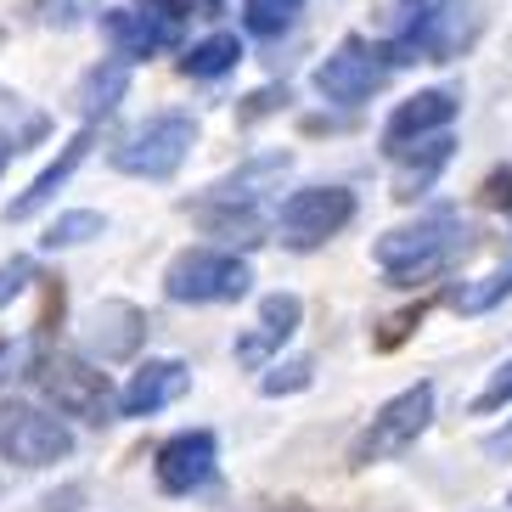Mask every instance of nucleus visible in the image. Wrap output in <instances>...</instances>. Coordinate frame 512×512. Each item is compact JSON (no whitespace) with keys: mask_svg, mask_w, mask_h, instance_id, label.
Segmentation results:
<instances>
[{"mask_svg":"<svg viewBox=\"0 0 512 512\" xmlns=\"http://www.w3.org/2000/svg\"><path fill=\"white\" fill-rule=\"evenodd\" d=\"M287 169H293V152H259V158H248L242 169L220 175L203 197H186L181 209L192 214L209 237L254 248V242H265V231H271V220H265V192L282 181Z\"/></svg>","mask_w":512,"mask_h":512,"instance_id":"f257e3e1","label":"nucleus"},{"mask_svg":"<svg viewBox=\"0 0 512 512\" xmlns=\"http://www.w3.org/2000/svg\"><path fill=\"white\" fill-rule=\"evenodd\" d=\"M467 248H473V231L456 214H422L411 226L383 231L372 242V259H377V271L389 276V287H417V282L445 276Z\"/></svg>","mask_w":512,"mask_h":512,"instance_id":"f03ea898","label":"nucleus"},{"mask_svg":"<svg viewBox=\"0 0 512 512\" xmlns=\"http://www.w3.org/2000/svg\"><path fill=\"white\" fill-rule=\"evenodd\" d=\"M479 34H484V0H434V6H417L394 40H383V62L389 68L456 62L479 46Z\"/></svg>","mask_w":512,"mask_h":512,"instance_id":"7ed1b4c3","label":"nucleus"},{"mask_svg":"<svg viewBox=\"0 0 512 512\" xmlns=\"http://www.w3.org/2000/svg\"><path fill=\"white\" fill-rule=\"evenodd\" d=\"M29 383L51 400L57 417L91 422V428H107L119 422V394L107 383V372L85 355H68V349H34L29 355Z\"/></svg>","mask_w":512,"mask_h":512,"instance_id":"20e7f679","label":"nucleus"},{"mask_svg":"<svg viewBox=\"0 0 512 512\" xmlns=\"http://www.w3.org/2000/svg\"><path fill=\"white\" fill-rule=\"evenodd\" d=\"M192 147H197V119L186 107H164V113L141 119L119 147L107 152V164L130 175V181H175L181 164L192 158Z\"/></svg>","mask_w":512,"mask_h":512,"instance_id":"39448f33","label":"nucleus"},{"mask_svg":"<svg viewBox=\"0 0 512 512\" xmlns=\"http://www.w3.org/2000/svg\"><path fill=\"white\" fill-rule=\"evenodd\" d=\"M254 293V265L231 248H181L164 265V299L175 304H237Z\"/></svg>","mask_w":512,"mask_h":512,"instance_id":"423d86ee","label":"nucleus"},{"mask_svg":"<svg viewBox=\"0 0 512 512\" xmlns=\"http://www.w3.org/2000/svg\"><path fill=\"white\" fill-rule=\"evenodd\" d=\"M434 422V383H411L406 394H394L372 411L361 434L349 439V467H372V462H389V456L411 451Z\"/></svg>","mask_w":512,"mask_h":512,"instance_id":"0eeeda50","label":"nucleus"},{"mask_svg":"<svg viewBox=\"0 0 512 512\" xmlns=\"http://www.w3.org/2000/svg\"><path fill=\"white\" fill-rule=\"evenodd\" d=\"M355 214H361V197L349 192V186H299L276 209L271 231L282 237V248L310 254V248H321V242H332L338 231L355 226Z\"/></svg>","mask_w":512,"mask_h":512,"instance_id":"6e6552de","label":"nucleus"},{"mask_svg":"<svg viewBox=\"0 0 512 512\" xmlns=\"http://www.w3.org/2000/svg\"><path fill=\"white\" fill-rule=\"evenodd\" d=\"M0 456L12 467H57L74 456V428L46 406L12 400L0 406Z\"/></svg>","mask_w":512,"mask_h":512,"instance_id":"1a4fd4ad","label":"nucleus"},{"mask_svg":"<svg viewBox=\"0 0 512 512\" xmlns=\"http://www.w3.org/2000/svg\"><path fill=\"white\" fill-rule=\"evenodd\" d=\"M389 74L394 68L383 62V46H372V40H361V34H344V40L321 57L316 91L327 96L332 107H361L389 85Z\"/></svg>","mask_w":512,"mask_h":512,"instance_id":"9d476101","label":"nucleus"},{"mask_svg":"<svg viewBox=\"0 0 512 512\" xmlns=\"http://www.w3.org/2000/svg\"><path fill=\"white\" fill-rule=\"evenodd\" d=\"M220 473V439L209 428H181L152 451V479L164 496H197Z\"/></svg>","mask_w":512,"mask_h":512,"instance_id":"9b49d317","label":"nucleus"},{"mask_svg":"<svg viewBox=\"0 0 512 512\" xmlns=\"http://www.w3.org/2000/svg\"><path fill=\"white\" fill-rule=\"evenodd\" d=\"M147 332H152V321H147V310H141V304L102 299L91 316H85V349H91V361L119 366V361H136V355H141Z\"/></svg>","mask_w":512,"mask_h":512,"instance_id":"f8f14e48","label":"nucleus"},{"mask_svg":"<svg viewBox=\"0 0 512 512\" xmlns=\"http://www.w3.org/2000/svg\"><path fill=\"white\" fill-rule=\"evenodd\" d=\"M456 113H462V91H456V85H434V91L406 96V102L389 113V124H383V158L400 152V147H411V141H422V136L451 130Z\"/></svg>","mask_w":512,"mask_h":512,"instance_id":"ddd939ff","label":"nucleus"},{"mask_svg":"<svg viewBox=\"0 0 512 512\" xmlns=\"http://www.w3.org/2000/svg\"><path fill=\"white\" fill-rule=\"evenodd\" d=\"M96 23H102L107 51L124 62L164 57V51H175V34H181V29H169V23H158L152 12H141V6H96Z\"/></svg>","mask_w":512,"mask_h":512,"instance_id":"4468645a","label":"nucleus"},{"mask_svg":"<svg viewBox=\"0 0 512 512\" xmlns=\"http://www.w3.org/2000/svg\"><path fill=\"white\" fill-rule=\"evenodd\" d=\"M299 327H304V299H299V293H265V299H259L254 332H242L231 355H237V366L259 372L265 361H276V355H282V344H287Z\"/></svg>","mask_w":512,"mask_h":512,"instance_id":"2eb2a0df","label":"nucleus"},{"mask_svg":"<svg viewBox=\"0 0 512 512\" xmlns=\"http://www.w3.org/2000/svg\"><path fill=\"white\" fill-rule=\"evenodd\" d=\"M91 147H96V124H85V130H79V136L68 141V147H62L57 158H51V164L40 169V175H34L29 186H23V192L12 197V203H6V220H12V226H23V220H34L40 209H51V203H57V192H62L68 181H74L79 164L91 158Z\"/></svg>","mask_w":512,"mask_h":512,"instance_id":"dca6fc26","label":"nucleus"},{"mask_svg":"<svg viewBox=\"0 0 512 512\" xmlns=\"http://www.w3.org/2000/svg\"><path fill=\"white\" fill-rule=\"evenodd\" d=\"M186 389H192V366H186V361H175V355L147 361V366H136V377H130V383H124L119 417H158V411L175 406Z\"/></svg>","mask_w":512,"mask_h":512,"instance_id":"f3484780","label":"nucleus"},{"mask_svg":"<svg viewBox=\"0 0 512 512\" xmlns=\"http://www.w3.org/2000/svg\"><path fill=\"white\" fill-rule=\"evenodd\" d=\"M451 152H456L451 130L422 136V141H411V147L389 152L394 158V197H400V203H417L422 192H434V181L445 175V164H451Z\"/></svg>","mask_w":512,"mask_h":512,"instance_id":"a211bd4d","label":"nucleus"},{"mask_svg":"<svg viewBox=\"0 0 512 512\" xmlns=\"http://www.w3.org/2000/svg\"><path fill=\"white\" fill-rule=\"evenodd\" d=\"M124 96H130V62H124V57H102V62H91V68L79 74L74 113L85 124H102V119H113V113H119Z\"/></svg>","mask_w":512,"mask_h":512,"instance_id":"6ab92c4d","label":"nucleus"},{"mask_svg":"<svg viewBox=\"0 0 512 512\" xmlns=\"http://www.w3.org/2000/svg\"><path fill=\"white\" fill-rule=\"evenodd\" d=\"M46 136H51V113H40L34 102H23L17 91L0 85V175H6V164H12L17 152L40 147Z\"/></svg>","mask_w":512,"mask_h":512,"instance_id":"aec40b11","label":"nucleus"},{"mask_svg":"<svg viewBox=\"0 0 512 512\" xmlns=\"http://www.w3.org/2000/svg\"><path fill=\"white\" fill-rule=\"evenodd\" d=\"M507 299H512V265H496L490 276L445 287V304H451L456 316H484V310H496V304H507Z\"/></svg>","mask_w":512,"mask_h":512,"instance_id":"412c9836","label":"nucleus"},{"mask_svg":"<svg viewBox=\"0 0 512 512\" xmlns=\"http://www.w3.org/2000/svg\"><path fill=\"white\" fill-rule=\"evenodd\" d=\"M237 62H242L237 34H209V40H197V46L181 51V74L186 79H226Z\"/></svg>","mask_w":512,"mask_h":512,"instance_id":"4be33fe9","label":"nucleus"},{"mask_svg":"<svg viewBox=\"0 0 512 512\" xmlns=\"http://www.w3.org/2000/svg\"><path fill=\"white\" fill-rule=\"evenodd\" d=\"M304 0H242V29L254 40H282L293 23H299Z\"/></svg>","mask_w":512,"mask_h":512,"instance_id":"5701e85b","label":"nucleus"},{"mask_svg":"<svg viewBox=\"0 0 512 512\" xmlns=\"http://www.w3.org/2000/svg\"><path fill=\"white\" fill-rule=\"evenodd\" d=\"M102 231H107V214H96V209H68V214H57V220L46 226L40 248H46V254H57V248H79V242L102 237Z\"/></svg>","mask_w":512,"mask_h":512,"instance_id":"b1692460","label":"nucleus"},{"mask_svg":"<svg viewBox=\"0 0 512 512\" xmlns=\"http://www.w3.org/2000/svg\"><path fill=\"white\" fill-rule=\"evenodd\" d=\"M259 394L265 400H282V394H304L310 383H316V361L310 355H293V361H265L259 366Z\"/></svg>","mask_w":512,"mask_h":512,"instance_id":"393cba45","label":"nucleus"},{"mask_svg":"<svg viewBox=\"0 0 512 512\" xmlns=\"http://www.w3.org/2000/svg\"><path fill=\"white\" fill-rule=\"evenodd\" d=\"M96 12V0H29V17L40 29H79Z\"/></svg>","mask_w":512,"mask_h":512,"instance_id":"a878e982","label":"nucleus"},{"mask_svg":"<svg viewBox=\"0 0 512 512\" xmlns=\"http://www.w3.org/2000/svg\"><path fill=\"white\" fill-rule=\"evenodd\" d=\"M29 282H40V265H34L29 254H12L6 265H0V310H6L12 299H23Z\"/></svg>","mask_w":512,"mask_h":512,"instance_id":"bb28decb","label":"nucleus"},{"mask_svg":"<svg viewBox=\"0 0 512 512\" xmlns=\"http://www.w3.org/2000/svg\"><path fill=\"white\" fill-rule=\"evenodd\" d=\"M276 107H287V85H265V91H254L248 102L237 107V124H259V119H271Z\"/></svg>","mask_w":512,"mask_h":512,"instance_id":"cd10ccee","label":"nucleus"},{"mask_svg":"<svg viewBox=\"0 0 512 512\" xmlns=\"http://www.w3.org/2000/svg\"><path fill=\"white\" fill-rule=\"evenodd\" d=\"M141 12H152L158 23H169V29H181L186 17H203L197 6H214V0H136Z\"/></svg>","mask_w":512,"mask_h":512,"instance_id":"c85d7f7f","label":"nucleus"},{"mask_svg":"<svg viewBox=\"0 0 512 512\" xmlns=\"http://www.w3.org/2000/svg\"><path fill=\"white\" fill-rule=\"evenodd\" d=\"M507 400H512V361L490 372V383H484V389H479V400H473V411H479V417H484V411H501V406H507Z\"/></svg>","mask_w":512,"mask_h":512,"instance_id":"c756f323","label":"nucleus"},{"mask_svg":"<svg viewBox=\"0 0 512 512\" xmlns=\"http://www.w3.org/2000/svg\"><path fill=\"white\" fill-rule=\"evenodd\" d=\"M422 310H428V304H417V310H400V316L383 321V332H377V349H394V344H400V338H406V332L422 321Z\"/></svg>","mask_w":512,"mask_h":512,"instance_id":"7c9ffc66","label":"nucleus"},{"mask_svg":"<svg viewBox=\"0 0 512 512\" xmlns=\"http://www.w3.org/2000/svg\"><path fill=\"white\" fill-rule=\"evenodd\" d=\"M479 203L484 209H512V169H496V175L479 186Z\"/></svg>","mask_w":512,"mask_h":512,"instance_id":"2f4dec72","label":"nucleus"},{"mask_svg":"<svg viewBox=\"0 0 512 512\" xmlns=\"http://www.w3.org/2000/svg\"><path fill=\"white\" fill-rule=\"evenodd\" d=\"M479 451L496 456V462H512V417H507V428H490V434L479 439Z\"/></svg>","mask_w":512,"mask_h":512,"instance_id":"473e14b6","label":"nucleus"},{"mask_svg":"<svg viewBox=\"0 0 512 512\" xmlns=\"http://www.w3.org/2000/svg\"><path fill=\"white\" fill-rule=\"evenodd\" d=\"M6 349H12V344H6V338H0V361H6Z\"/></svg>","mask_w":512,"mask_h":512,"instance_id":"72a5a7b5","label":"nucleus"},{"mask_svg":"<svg viewBox=\"0 0 512 512\" xmlns=\"http://www.w3.org/2000/svg\"><path fill=\"white\" fill-rule=\"evenodd\" d=\"M282 512H304V507H282Z\"/></svg>","mask_w":512,"mask_h":512,"instance_id":"f704fd0d","label":"nucleus"}]
</instances>
